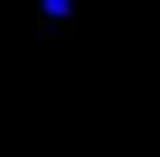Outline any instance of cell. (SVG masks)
<instances>
[{
  "mask_svg": "<svg viewBox=\"0 0 160 157\" xmlns=\"http://www.w3.org/2000/svg\"><path fill=\"white\" fill-rule=\"evenodd\" d=\"M77 7H79V0H37L40 22L49 25L52 30L67 27L77 17Z\"/></svg>",
  "mask_w": 160,
  "mask_h": 157,
  "instance_id": "6da1fadb",
  "label": "cell"
}]
</instances>
